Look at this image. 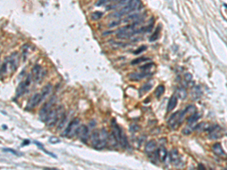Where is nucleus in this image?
Wrapping results in <instances>:
<instances>
[{
	"instance_id": "7",
	"label": "nucleus",
	"mask_w": 227,
	"mask_h": 170,
	"mask_svg": "<svg viewBox=\"0 0 227 170\" xmlns=\"http://www.w3.org/2000/svg\"><path fill=\"white\" fill-rule=\"evenodd\" d=\"M45 74V71L42 70V67L39 64H36L32 69L31 76H32V79H33L34 82H36V83H40L42 81Z\"/></svg>"
},
{
	"instance_id": "2",
	"label": "nucleus",
	"mask_w": 227,
	"mask_h": 170,
	"mask_svg": "<svg viewBox=\"0 0 227 170\" xmlns=\"http://www.w3.org/2000/svg\"><path fill=\"white\" fill-rule=\"evenodd\" d=\"M111 128H112L111 136L115 145L120 144V146L123 147H127L129 144L127 141V137L124 134L122 128L117 124L116 121H115V119H113V121L111 122Z\"/></svg>"
},
{
	"instance_id": "38",
	"label": "nucleus",
	"mask_w": 227,
	"mask_h": 170,
	"mask_svg": "<svg viewBox=\"0 0 227 170\" xmlns=\"http://www.w3.org/2000/svg\"><path fill=\"white\" fill-rule=\"evenodd\" d=\"M184 78H185V81L189 83V82H190L191 80H192V75L189 73H186L185 76H184Z\"/></svg>"
},
{
	"instance_id": "5",
	"label": "nucleus",
	"mask_w": 227,
	"mask_h": 170,
	"mask_svg": "<svg viewBox=\"0 0 227 170\" xmlns=\"http://www.w3.org/2000/svg\"><path fill=\"white\" fill-rule=\"evenodd\" d=\"M54 103V98H52L49 100V102H46L44 104V105L40 109V113H39V117L42 122H45V119L47 117L48 114L51 111V107Z\"/></svg>"
},
{
	"instance_id": "33",
	"label": "nucleus",
	"mask_w": 227,
	"mask_h": 170,
	"mask_svg": "<svg viewBox=\"0 0 227 170\" xmlns=\"http://www.w3.org/2000/svg\"><path fill=\"white\" fill-rule=\"evenodd\" d=\"M49 142H50V143H51V144H52V145H55V144L60 143V142H61V140L59 139V138H58L54 137V136H52V137H50V138H49Z\"/></svg>"
},
{
	"instance_id": "15",
	"label": "nucleus",
	"mask_w": 227,
	"mask_h": 170,
	"mask_svg": "<svg viewBox=\"0 0 227 170\" xmlns=\"http://www.w3.org/2000/svg\"><path fill=\"white\" fill-rule=\"evenodd\" d=\"M195 107L193 105H189L188 107H185L183 111H182L180 114H179V124H181L183 121V119H185V116L187 115L189 113H193L194 111Z\"/></svg>"
},
{
	"instance_id": "1",
	"label": "nucleus",
	"mask_w": 227,
	"mask_h": 170,
	"mask_svg": "<svg viewBox=\"0 0 227 170\" xmlns=\"http://www.w3.org/2000/svg\"><path fill=\"white\" fill-rule=\"evenodd\" d=\"M108 140V133L105 128L95 130L92 133L91 142L95 149L101 150L106 147Z\"/></svg>"
},
{
	"instance_id": "35",
	"label": "nucleus",
	"mask_w": 227,
	"mask_h": 170,
	"mask_svg": "<svg viewBox=\"0 0 227 170\" xmlns=\"http://www.w3.org/2000/svg\"><path fill=\"white\" fill-rule=\"evenodd\" d=\"M2 150H4V151H6V152H10L11 153V154H15V155L16 156H21V154H20V153H18V151H16L15 150H14V149H11V148H3Z\"/></svg>"
},
{
	"instance_id": "26",
	"label": "nucleus",
	"mask_w": 227,
	"mask_h": 170,
	"mask_svg": "<svg viewBox=\"0 0 227 170\" xmlns=\"http://www.w3.org/2000/svg\"><path fill=\"white\" fill-rule=\"evenodd\" d=\"M176 96L179 97L180 99L184 100L187 97V92H186V91H185V89H184V88L181 87V88L178 89V90H177V95Z\"/></svg>"
},
{
	"instance_id": "19",
	"label": "nucleus",
	"mask_w": 227,
	"mask_h": 170,
	"mask_svg": "<svg viewBox=\"0 0 227 170\" xmlns=\"http://www.w3.org/2000/svg\"><path fill=\"white\" fill-rule=\"evenodd\" d=\"M177 105V96L173 95L169 100L168 104H167V112L172 111Z\"/></svg>"
},
{
	"instance_id": "16",
	"label": "nucleus",
	"mask_w": 227,
	"mask_h": 170,
	"mask_svg": "<svg viewBox=\"0 0 227 170\" xmlns=\"http://www.w3.org/2000/svg\"><path fill=\"white\" fill-rule=\"evenodd\" d=\"M157 158L160 159L161 162H164L167 157V151L164 147L161 146L158 150H156Z\"/></svg>"
},
{
	"instance_id": "25",
	"label": "nucleus",
	"mask_w": 227,
	"mask_h": 170,
	"mask_svg": "<svg viewBox=\"0 0 227 170\" xmlns=\"http://www.w3.org/2000/svg\"><path fill=\"white\" fill-rule=\"evenodd\" d=\"M164 91H165V87L163 85H159L156 88L155 91H154V95L156 96L157 98H160L161 96L164 93Z\"/></svg>"
},
{
	"instance_id": "6",
	"label": "nucleus",
	"mask_w": 227,
	"mask_h": 170,
	"mask_svg": "<svg viewBox=\"0 0 227 170\" xmlns=\"http://www.w3.org/2000/svg\"><path fill=\"white\" fill-rule=\"evenodd\" d=\"M31 79H32V76H31V74H29L27 76V78H26V80H24V81L20 83V84L18 85L16 90L17 98L20 97V96H21L22 95H24V93H25L26 91L27 90V89H28L30 85Z\"/></svg>"
},
{
	"instance_id": "39",
	"label": "nucleus",
	"mask_w": 227,
	"mask_h": 170,
	"mask_svg": "<svg viewBox=\"0 0 227 170\" xmlns=\"http://www.w3.org/2000/svg\"><path fill=\"white\" fill-rule=\"evenodd\" d=\"M198 167H199L200 169H205V167L202 164H201V163H200V164L198 165Z\"/></svg>"
},
{
	"instance_id": "34",
	"label": "nucleus",
	"mask_w": 227,
	"mask_h": 170,
	"mask_svg": "<svg viewBox=\"0 0 227 170\" xmlns=\"http://www.w3.org/2000/svg\"><path fill=\"white\" fill-rule=\"evenodd\" d=\"M153 65H154V63H146V64H145V65L141 66V67H139V69L140 70H142V71H146L147 70H149V69L151 68Z\"/></svg>"
},
{
	"instance_id": "20",
	"label": "nucleus",
	"mask_w": 227,
	"mask_h": 170,
	"mask_svg": "<svg viewBox=\"0 0 227 170\" xmlns=\"http://www.w3.org/2000/svg\"><path fill=\"white\" fill-rule=\"evenodd\" d=\"M213 151L217 156H226V153L224 152L223 149L220 143H216L212 146Z\"/></svg>"
},
{
	"instance_id": "17",
	"label": "nucleus",
	"mask_w": 227,
	"mask_h": 170,
	"mask_svg": "<svg viewBox=\"0 0 227 170\" xmlns=\"http://www.w3.org/2000/svg\"><path fill=\"white\" fill-rule=\"evenodd\" d=\"M52 84L50 83L46 84V85L42 88V92H41V93H40L42 102V101H44V100L46 98V97H48V95L50 94V92H52Z\"/></svg>"
},
{
	"instance_id": "32",
	"label": "nucleus",
	"mask_w": 227,
	"mask_h": 170,
	"mask_svg": "<svg viewBox=\"0 0 227 170\" xmlns=\"http://www.w3.org/2000/svg\"><path fill=\"white\" fill-rule=\"evenodd\" d=\"M147 49V46L146 45H142V46H140L139 49H137L136 51H133V54H139L141 53H142L143 51H145V50Z\"/></svg>"
},
{
	"instance_id": "4",
	"label": "nucleus",
	"mask_w": 227,
	"mask_h": 170,
	"mask_svg": "<svg viewBox=\"0 0 227 170\" xmlns=\"http://www.w3.org/2000/svg\"><path fill=\"white\" fill-rule=\"evenodd\" d=\"M79 126H80V119L78 118H75L68 124L64 132H63L62 135L69 138L74 136L76 134Z\"/></svg>"
},
{
	"instance_id": "11",
	"label": "nucleus",
	"mask_w": 227,
	"mask_h": 170,
	"mask_svg": "<svg viewBox=\"0 0 227 170\" xmlns=\"http://www.w3.org/2000/svg\"><path fill=\"white\" fill-rule=\"evenodd\" d=\"M42 102L41 100V95L40 93H36L31 97L30 99L29 100V102H27V107L26 109L27 110H32V109L35 108V107Z\"/></svg>"
},
{
	"instance_id": "27",
	"label": "nucleus",
	"mask_w": 227,
	"mask_h": 170,
	"mask_svg": "<svg viewBox=\"0 0 227 170\" xmlns=\"http://www.w3.org/2000/svg\"><path fill=\"white\" fill-rule=\"evenodd\" d=\"M161 28V25H159L158 27H157L155 31H154V33H153V35H151V38L149 39L150 42H154V41H156V40H158V36H159V33H160Z\"/></svg>"
},
{
	"instance_id": "21",
	"label": "nucleus",
	"mask_w": 227,
	"mask_h": 170,
	"mask_svg": "<svg viewBox=\"0 0 227 170\" xmlns=\"http://www.w3.org/2000/svg\"><path fill=\"white\" fill-rule=\"evenodd\" d=\"M153 87V83L151 81H149L146 83L144 84L142 86V88L139 89V96H142L144 94H145L146 92H148L150 89Z\"/></svg>"
},
{
	"instance_id": "29",
	"label": "nucleus",
	"mask_w": 227,
	"mask_h": 170,
	"mask_svg": "<svg viewBox=\"0 0 227 170\" xmlns=\"http://www.w3.org/2000/svg\"><path fill=\"white\" fill-rule=\"evenodd\" d=\"M103 16V13L101 12V11H95V12L92 13L91 15V18L93 20H98L99 19L102 18V17Z\"/></svg>"
},
{
	"instance_id": "37",
	"label": "nucleus",
	"mask_w": 227,
	"mask_h": 170,
	"mask_svg": "<svg viewBox=\"0 0 227 170\" xmlns=\"http://www.w3.org/2000/svg\"><path fill=\"white\" fill-rule=\"evenodd\" d=\"M120 20H115V21H112L111 23H110V24L107 25V27H116V26L119 25V24H120Z\"/></svg>"
},
{
	"instance_id": "40",
	"label": "nucleus",
	"mask_w": 227,
	"mask_h": 170,
	"mask_svg": "<svg viewBox=\"0 0 227 170\" xmlns=\"http://www.w3.org/2000/svg\"><path fill=\"white\" fill-rule=\"evenodd\" d=\"M114 2H118V1H120V0H112Z\"/></svg>"
},
{
	"instance_id": "13",
	"label": "nucleus",
	"mask_w": 227,
	"mask_h": 170,
	"mask_svg": "<svg viewBox=\"0 0 227 170\" xmlns=\"http://www.w3.org/2000/svg\"><path fill=\"white\" fill-rule=\"evenodd\" d=\"M221 128L218 125L211 126L209 128V137L212 139H216L221 137Z\"/></svg>"
},
{
	"instance_id": "36",
	"label": "nucleus",
	"mask_w": 227,
	"mask_h": 170,
	"mask_svg": "<svg viewBox=\"0 0 227 170\" xmlns=\"http://www.w3.org/2000/svg\"><path fill=\"white\" fill-rule=\"evenodd\" d=\"M107 2H108V0H98V2L95 3V6H97V7H100V6L105 5V4Z\"/></svg>"
},
{
	"instance_id": "30",
	"label": "nucleus",
	"mask_w": 227,
	"mask_h": 170,
	"mask_svg": "<svg viewBox=\"0 0 227 170\" xmlns=\"http://www.w3.org/2000/svg\"><path fill=\"white\" fill-rule=\"evenodd\" d=\"M60 118V123H59V125H58V129H61V128H63V126H64L66 123V120H67V116L65 115V114H64L63 115L61 116Z\"/></svg>"
},
{
	"instance_id": "41",
	"label": "nucleus",
	"mask_w": 227,
	"mask_h": 170,
	"mask_svg": "<svg viewBox=\"0 0 227 170\" xmlns=\"http://www.w3.org/2000/svg\"><path fill=\"white\" fill-rule=\"evenodd\" d=\"M0 54H1V50H0Z\"/></svg>"
},
{
	"instance_id": "14",
	"label": "nucleus",
	"mask_w": 227,
	"mask_h": 170,
	"mask_svg": "<svg viewBox=\"0 0 227 170\" xmlns=\"http://www.w3.org/2000/svg\"><path fill=\"white\" fill-rule=\"evenodd\" d=\"M179 114H180L179 111L173 113L170 116V117L169 118V119H168L167 123H168V126L171 128H175L179 124Z\"/></svg>"
},
{
	"instance_id": "10",
	"label": "nucleus",
	"mask_w": 227,
	"mask_h": 170,
	"mask_svg": "<svg viewBox=\"0 0 227 170\" xmlns=\"http://www.w3.org/2000/svg\"><path fill=\"white\" fill-rule=\"evenodd\" d=\"M76 135H78L80 139L81 140L83 143H87L88 138H89V128L86 126H79Z\"/></svg>"
},
{
	"instance_id": "24",
	"label": "nucleus",
	"mask_w": 227,
	"mask_h": 170,
	"mask_svg": "<svg viewBox=\"0 0 227 170\" xmlns=\"http://www.w3.org/2000/svg\"><path fill=\"white\" fill-rule=\"evenodd\" d=\"M202 95V91L199 85H197L194 88L192 91V98L194 100H197L201 98Z\"/></svg>"
},
{
	"instance_id": "22",
	"label": "nucleus",
	"mask_w": 227,
	"mask_h": 170,
	"mask_svg": "<svg viewBox=\"0 0 227 170\" xmlns=\"http://www.w3.org/2000/svg\"><path fill=\"white\" fill-rule=\"evenodd\" d=\"M8 62L7 58H6L5 61L3 62V63H2L1 67H0V79H2V78L5 77L8 71Z\"/></svg>"
},
{
	"instance_id": "3",
	"label": "nucleus",
	"mask_w": 227,
	"mask_h": 170,
	"mask_svg": "<svg viewBox=\"0 0 227 170\" xmlns=\"http://www.w3.org/2000/svg\"><path fill=\"white\" fill-rule=\"evenodd\" d=\"M141 6V2L140 0H129L128 3L124 6L123 8H121L120 11L115 12L111 15V16L115 18H120L126 15H128L131 11H134L139 9V6Z\"/></svg>"
},
{
	"instance_id": "12",
	"label": "nucleus",
	"mask_w": 227,
	"mask_h": 170,
	"mask_svg": "<svg viewBox=\"0 0 227 170\" xmlns=\"http://www.w3.org/2000/svg\"><path fill=\"white\" fill-rule=\"evenodd\" d=\"M151 74V73L150 72H145V71L142 73L134 72L131 73L129 75V78L131 81H139V80H142L145 77L150 76Z\"/></svg>"
},
{
	"instance_id": "23",
	"label": "nucleus",
	"mask_w": 227,
	"mask_h": 170,
	"mask_svg": "<svg viewBox=\"0 0 227 170\" xmlns=\"http://www.w3.org/2000/svg\"><path fill=\"white\" fill-rule=\"evenodd\" d=\"M200 117H201V115H200L198 113H193V114L189 116V119H188V123H189V125L192 126L194 123H195L198 121Z\"/></svg>"
},
{
	"instance_id": "9",
	"label": "nucleus",
	"mask_w": 227,
	"mask_h": 170,
	"mask_svg": "<svg viewBox=\"0 0 227 170\" xmlns=\"http://www.w3.org/2000/svg\"><path fill=\"white\" fill-rule=\"evenodd\" d=\"M18 54H19L18 52L15 51L7 58L8 66H10V68L12 72H15L19 65V55Z\"/></svg>"
},
{
	"instance_id": "18",
	"label": "nucleus",
	"mask_w": 227,
	"mask_h": 170,
	"mask_svg": "<svg viewBox=\"0 0 227 170\" xmlns=\"http://www.w3.org/2000/svg\"><path fill=\"white\" fill-rule=\"evenodd\" d=\"M157 147V142L154 140H151V141H149L146 145H145V153L147 154H150V153L154 152V150H155V148Z\"/></svg>"
},
{
	"instance_id": "8",
	"label": "nucleus",
	"mask_w": 227,
	"mask_h": 170,
	"mask_svg": "<svg viewBox=\"0 0 227 170\" xmlns=\"http://www.w3.org/2000/svg\"><path fill=\"white\" fill-rule=\"evenodd\" d=\"M58 114L57 110H51L50 112L48 114L47 117H46V119H45V123H46V125H47L48 127H53L55 124L57 123V122L58 121Z\"/></svg>"
},
{
	"instance_id": "28",
	"label": "nucleus",
	"mask_w": 227,
	"mask_h": 170,
	"mask_svg": "<svg viewBox=\"0 0 227 170\" xmlns=\"http://www.w3.org/2000/svg\"><path fill=\"white\" fill-rule=\"evenodd\" d=\"M34 143H35V145H36V146L38 147L39 148H40V149H41V150H42V151H43L44 153H45V154H48V155L51 156V157H54V158H57V156L55 155V154H52V153H50V152H49V151H47V150H45V149L44 148L43 145H42V144H41V143H40V142H38V141H34Z\"/></svg>"
},
{
	"instance_id": "31",
	"label": "nucleus",
	"mask_w": 227,
	"mask_h": 170,
	"mask_svg": "<svg viewBox=\"0 0 227 170\" xmlns=\"http://www.w3.org/2000/svg\"><path fill=\"white\" fill-rule=\"evenodd\" d=\"M146 60H149V58H145V57H141V58H136V59L133 60V61L131 62V64H132V65H136V64H138V63L145 61Z\"/></svg>"
}]
</instances>
